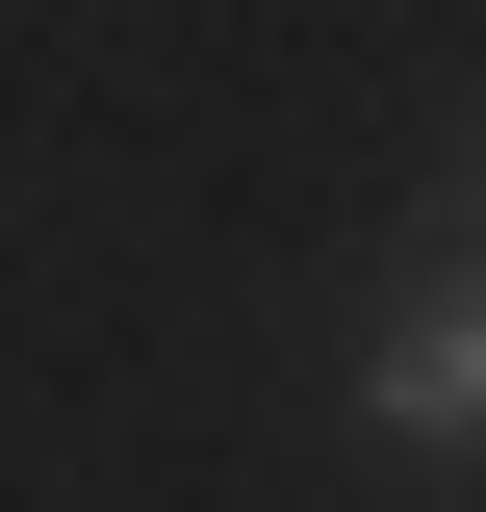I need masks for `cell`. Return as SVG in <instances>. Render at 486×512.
I'll list each match as a JSON object with an SVG mask.
<instances>
[{"label": "cell", "instance_id": "6da1fadb", "mask_svg": "<svg viewBox=\"0 0 486 512\" xmlns=\"http://www.w3.org/2000/svg\"><path fill=\"white\" fill-rule=\"evenodd\" d=\"M359 410H384V436H486V282L384 333V384H359Z\"/></svg>", "mask_w": 486, "mask_h": 512}]
</instances>
